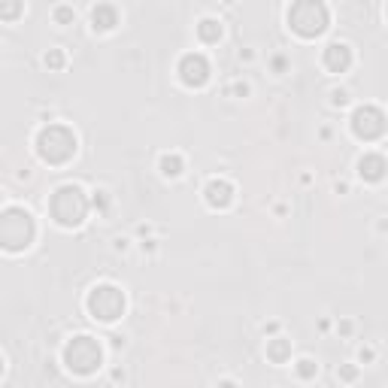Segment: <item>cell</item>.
I'll list each match as a JSON object with an SVG mask.
<instances>
[{
	"label": "cell",
	"mask_w": 388,
	"mask_h": 388,
	"mask_svg": "<svg viewBox=\"0 0 388 388\" xmlns=\"http://www.w3.org/2000/svg\"><path fill=\"white\" fill-rule=\"evenodd\" d=\"M37 237V225H34V216L22 206H6L0 212V246L6 252H22L34 243Z\"/></svg>",
	"instance_id": "6da1fadb"
},
{
	"label": "cell",
	"mask_w": 388,
	"mask_h": 388,
	"mask_svg": "<svg viewBox=\"0 0 388 388\" xmlns=\"http://www.w3.org/2000/svg\"><path fill=\"white\" fill-rule=\"evenodd\" d=\"M49 212L61 228H79L88 216V197L79 185H61L49 201Z\"/></svg>",
	"instance_id": "7a4b0ae2"
},
{
	"label": "cell",
	"mask_w": 388,
	"mask_h": 388,
	"mask_svg": "<svg viewBox=\"0 0 388 388\" xmlns=\"http://www.w3.org/2000/svg\"><path fill=\"white\" fill-rule=\"evenodd\" d=\"M37 152L46 164H67L76 155V134L64 125H49L37 134Z\"/></svg>",
	"instance_id": "3957f363"
},
{
	"label": "cell",
	"mask_w": 388,
	"mask_h": 388,
	"mask_svg": "<svg viewBox=\"0 0 388 388\" xmlns=\"http://www.w3.org/2000/svg\"><path fill=\"white\" fill-rule=\"evenodd\" d=\"M288 24H292L294 34L301 37H321L328 31V6L321 0H297L288 10Z\"/></svg>",
	"instance_id": "277c9868"
},
{
	"label": "cell",
	"mask_w": 388,
	"mask_h": 388,
	"mask_svg": "<svg viewBox=\"0 0 388 388\" xmlns=\"http://www.w3.org/2000/svg\"><path fill=\"white\" fill-rule=\"evenodd\" d=\"M101 361H103V352L92 337H73V340L64 346V364L79 376H92L94 370L101 367Z\"/></svg>",
	"instance_id": "5b68a950"
},
{
	"label": "cell",
	"mask_w": 388,
	"mask_h": 388,
	"mask_svg": "<svg viewBox=\"0 0 388 388\" xmlns=\"http://www.w3.org/2000/svg\"><path fill=\"white\" fill-rule=\"evenodd\" d=\"M85 303H88V312H92L97 321H115L125 312V294L115 285H94L92 292H88Z\"/></svg>",
	"instance_id": "8992f818"
},
{
	"label": "cell",
	"mask_w": 388,
	"mask_h": 388,
	"mask_svg": "<svg viewBox=\"0 0 388 388\" xmlns=\"http://www.w3.org/2000/svg\"><path fill=\"white\" fill-rule=\"evenodd\" d=\"M385 128H388V119L379 106H358V110L352 112V130L358 140L373 143V140L385 134Z\"/></svg>",
	"instance_id": "52a82bcc"
},
{
	"label": "cell",
	"mask_w": 388,
	"mask_h": 388,
	"mask_svg": "<svg viewBox=\"0 0 388 388\" xmlns=\"http://www.w3.org/2000/svg\"><path fill=\"white\" fill-rule=\"evenodd\" d=\"M179 76H183L188 88H201V85H206V79H210V61L197 52H188V55H183V61H179Z\"/></svg>",
	"instance_id": "ba28073f"
},
{
	"label": "cell",
	"mask_w": 388,
	"mask_h": 388,
	"mask_svg": "<svg viewBox=\"0 0 388 388\" xmlns=\"http://www.w3.org/2000/svg\"><path fill=\"white\" fill-rule=\"evenodd\" d=\"M321 61H325V67L331 73H346L352 67V49L346 43H331L325 49V58H321Z\"/></svg>",
	"instance_id": "9c48e42d"
},
{
	"label": "cell",
	"mask_w": 388,
	"mask_h": 388,
	"mask_svg": "<svg viewBox=\"0 0 388 388\" xmlns=\"http://www.w3.org/2000/svg\"><path fill=\"white\" fill-rule=\"evenodd\" d=\"M358 173H361L364 183H382L385 173H388V161L382 158V155L370 152V155H364V158L358 161Z\"/></svg>",
	"instance_id": "30bf717a"
},
{
	"label": "cell",
	"mask_w": 388,
	"mask_h": 388,
	"mask_svg": "<svg viewBox=\"0 0 388 388\" xmlns=\"http://www.w3.org/2000/svg\"><path fill=\"white\" fill-rule=\"evenodd\" d=\"M206 203L212 206V210H225L234 201V185L225 183V179H212L210 185H206Z\"/></svg>",
	"instance_id": "8fae6325"
},
{
	"label": "cell",
	"mask_w": 388,
	"mask_h": 388,
	"mask_svg": "<svg viewBox=\"0 0 388 388\" xmlns=\"http://www.w3.org/2000/svg\"><path fill=\"white\" fill-rule=\"evenodd\" d=\"M92 24L94 31H112L119 24V10L112 3H97L92 10Z\"/></svg>",
	"instance_id": "7c38bea8"
},
{
	"label": "cell",
	"mask_w": 388,
	"mask_h": 388,
	"mask_svg": "<svg viewBox=\"0 0 388 388\" xmlns=\"http://www.w3.org/2000/svg\"><path fill=\"white\" fill-rule=\"evenodd\" d=\"M267 358L273 361V364H285V361L292 358V340H285V337L270 340L267 343Z\"/></svg>",
	"instance_id": "4fadbf2b"
},
{
	"label": "cell",
	"mask_w": 388,
	"mask_h": 388,
	"mask_svg": "<svg viewBox=\"0 0 388 388\" xmlns=\"http://www.w3.org/2000/svg\"><path fill=\"white\" fill-rule=\"evenodd\" d=\"M197 37L203 40V43H219L221 37V24L216 19H203L201 24H197Z\"/></svg>",
	"instance_id": "5bb4252c"
},
{
	"label": "cell",
	"mask_w": 388,
	"mask_h": 388,
	"mask_svg": "<svg viewBox=\"0 0 388 388\" xmlns=\"http://www.w3.org/2000/svg\"><path fill=\"white\" fill-rule=\"evenodd\" d=\"M161 173L164 176H179V173H183V158H179V155H164L161 158Z\"/></svg>",
	"instance_id": "9a60e30c"
},
{
	"label": "cell",
	"mask_w": 388,
	"mask_h": 388,
	"mask_svg": "<svg viewBox=\"0 0 388 388\" xmlns=\"http://www.w3.org/2000/svg\"><path fill=\"white\" fill-rule=\"evenodd\" d=\"M43 61H46L49 70H61V67H64V52H61V49H49Z\"/></svg>",
	"instance_id": "2e32d148"
},
{
	"label": "cell",
	"mask_w": 388,
	"mask_h": 388,
	"mask_svg": "<svg viewBox=\"0 0 388 388\" xmlns=\"http://www.w3.org/2000/svg\"><path fill=\"white\" fill-rule=\"evenodd\" d=\"M316 373H319V364H316V361L303 358L301 364H297V376H301V379H312V376H316Z\"/></svg>",
	"instance_id": "e0dca14e"
},
{
	"label": "cell",
	"mask_w": 388,
	"mask_h": 388,
	"mask_svg": "<svg viewBox=\"0 0 388 388\" xmlns=\"http://www.w3.org/2000/svg\"><path fill=\"white\" fill-rule=\"evenodd\" d=\"M55 19H58V24H70L73 22V10H70V6H58Z\"/></svg>",
	"instance_id": "ac0fdd59"
},
{
	"label": "cell",
	"mask_w": 388,
	"mask_h": 388,
	"mask_svg": "<svg viewBox=\"0 0 388 388\" xmlns=\"http://www.w3.org/2000/svg\"><path fill=\"white\" fill-rule=\"evenodd\" d=\"M22 12V3H3L0 6V15H3V19H12V15H19Z\"/></svg>",
	"instance_id": "d6986e66"
},
{
	"label": "cell",
	"mask_w": 388,
	"mask_h": 388,
	"mask_svg": "<svg viewBox=\"0 0 388 388\" xmlns=\"http://www.w3.org/2000/svg\"><path fill=\"white\" fill-rule=\"evenodd\" d=\"M355 376H358V370L355 367H340V379H346V382H352Z\"/></svg>",
	"instance_id": "ffe728a7"
},
{
	"label": "cell",
	"mask_w": 388,
	"mask_h": 388,
	"mask_svg": "<svg viewBox=\"0 0 388 388\" xmlns=\"http://www.w3.org/2000/svg\"><path fill=\"white\" fill-rule=\"evenodd\" d=\"M346 101H349V97H346V92H334V103L337 106H343Z\"/></svg>",
	"instance_id": "44dd1931"
},
{
	"label": "cell",
	"mask_w": 388,
	"mask_h": 388,
	"mask_svg": "<svg viewBox=\"0 0 388 388\" xmlns=\"http://www.w3.org/2000/svg\"><path fill=\"white\" fill-rule=\"evenodd\" d=\"M219 388H237L234 382H219Z\"/></svg>",
	"instance_id": "7402d4cb"
},
{
	"label": "cell",
	"mask_w": 388,
	"mask_h": 388,
	"mask_svg": "<svg viewBox=\"0 0 388 388\" xmlns=\"http://www.w3.org/2000/svg\"><path fill=\"white\" fill-rule=\"evenodd\" d=\"M385 15H388V6H385Z\"/></svg>",
	"instance_id": "603a6c76"
}]
</instances>
